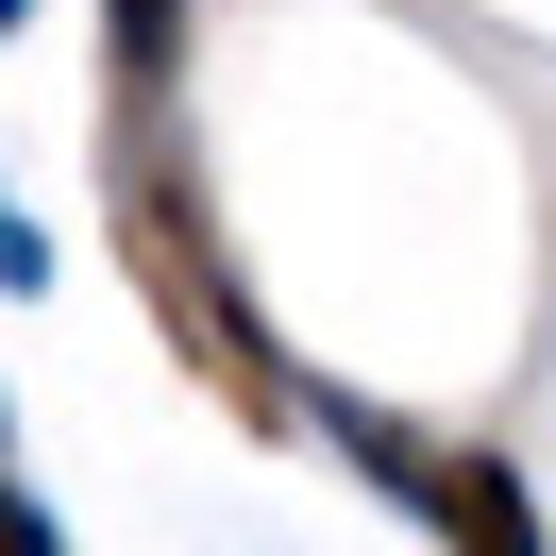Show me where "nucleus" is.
Here are the masks:
<instances>
[{
	"mask_svg": "<svg viewBox=\"0 0 556 556\" xmlns=\"http://www.w3.org/2000/svg\"><path fill=\"white\" fill-rule=\"evenodd\" d=\"M0 540H17V556H68V540H51V506H35V489H17V506H0Z\"/></svg>",
	"mask_w": 556,
	"mask_h": 556,
	"instance_id": "obj_4",
	"label": "nucleus"
},
{
	"mask_svg": "<svg viewBox=\"0 0 556 556\" xmlns=\"http://www.w3.org/2000/svg\"><path fill=\"white\" fill-rule=\"evenodd\" d=\"M17 17H35V0H17Z\"/></svg>",
	"mask_w": 556,
	"mask_h": 556,
	"instance_id": "obj_5",
	"label": "nucleus"
},
{
	"mask_svg": "<svg viewBox=\"0 0 556 556\" xmlns=\"http://www.w3.org/2000/svg\"><path fill=\"white\" fill-rule=\"evenodd\" d=\"M102 219H118V270H136V304L169 320V354L219 388V405L253 421V439H287V421H320V388H287L270 320L237 304V270H219V219H203V169L169 152V118L118 102V152H102Z\"/></svg>",
	"mask_w": 556,
	"mask_h": 556,
	"instance_id": "obj_1",
	"label": "nucleus"
},
{
	"mask_svg": "<svg viewBox=\"0 0 556 556\" xmlns=\"http://www.w3.org/2000/svg\"><path fill=\"white\" fill-rule=\"evenodd\" d=\"M102 68H118V102H169V68H186V0H102Z\"/></svg>",
	"mask_w": 556,
	"mask_h": 556,
	"instance_id": "obj_3",
	"label": "nucleus"
},
{
	"mask_svg": "<svg viewBox=\"0 0 556 556\" xmlns=\"http://www.w3.org/2000/svg\"><path fill=\"white\" fill-rule=\"evenodd\" d=\"M421 522H439L455 556H556V540H540V489H522V472H506L489 439H472V455H439V489H421Z\"/></svg>",
	"mask_w": 556,
	"mask_h": 556,
	"instance_id": "obj_2",
	"label": "nucleus"
}]
</instances>
